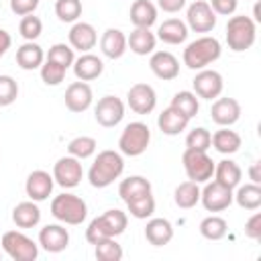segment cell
<instances>
[{
    "label": "cell",
    "instance_id": "obj_7",
    "mask_svg": "<svg viewBox=\"0 0 261 261\" xmlns=\"http://www.w3.org/2000/svg\"><path fill=\"white\" fill-rule=\"evenodd\" d=\"M0 245L12 261H35L39 257V245L20 230H6Z\"/></svg>",
    "mask_w": 261,
    "mask_h": 261
},
{
    "label": "cell",
    "instance_id": "obj_11",
    "mask_svg": "<svg viewBox=\"0 0 261 261\" xmlns=\"http://www.w3.org/2000/svg\"><path fill=\"white\" fill-rule=\"evenodd\" d=\"M200 202L208 212H222L232 204V190L216 179H208L204 190H200Z\"/></svg>",
    "mask_w": 261,
    "mask_h": 261
},
{
    "label": "cell",
    "instance_id": "obj_17",
    "mask_svg": "<svg viewBox=\"0 0 261 261\" xmlns=\"http://www.w3.org/2000/svg\"><path fill=\"white\" fill-rule=\"evenodd\" d=\"M69 45L73 51H80V53H90V49L96 47L98 43V33L96 29L90 24V22H84V20H77L73 22V27L69 29Z\"/></svg>",
    "mask_w": 261,
    "mask_h": 261
},
{
    "label": "cell",
    "instance_id": "obj_28",
    "mask_svg": "<svg viewBox=\"0 0 261 261\" xmlns=\"http://www.w3.org/2000/svg\"><path fill=\"white\" fill-rule=\"evenodd\" d=\"M130 22L135 27H143V29H151L157 22V6L151 0H135L130 4Z\"/></svg>",
    "mask_w": 261,
    "mask_h": 261
},
{
    "label": "cell",
    "instance_id": "obj_14",
    "mask_svg": "<svg viewBox=\"0 0 261 261\" xmlns=\"http://www.w3.org/2000/svg\"><path fill=\"white\" fill-rule=\"evenodd\" d=\"M126 104L137 114H151L157 106V94L149 84H135L126 92Z\"/></svg>",
    "mask_w": 261,
    "mask_h": 261
},
{
    "label": "cell",
    "instance_id": "obj_31",
    "mask_svg": "<svg viewBox=\"0 0 261 261\" xmlns=\"http://www.w3.org/2000/svg\"><path fill=\"white\" fill-rule=\"evenodd\" d=\"M241 135L237 130H230L228 126H220L212 135V147L222 155H232L241 149Z\"/></svg>",
    "mask_w": 261,
    "mask_h": 261
},
{
    "label": "cell",
    "instance_id": "obj_45",
    "mask_svg": "<svg viewBox=\"0 0 261 261\" xmlns=\"http://www.w3.org/2000/svg\"><path fill=\"white\" fill-rule=\"evenodd\" d=\"M18 98V84L12 75H0V106H10Z\"/></svg>",
    "mask_w": 261,
    "mask_h": 261
},
{
    "label": "cell",
    "instance_id": "obj_22",
    "mask_svg": "<svg viewBox=\"0 0 261 261\" xmlns=\"http://www.w3.org/2000/svg\"><path fill=\"white\" fill-rule=\"evenodd\" d=\"M73 73L80 82H92L102 75L104 61L94 53H82L77 59H73Z\"/></svg>",
    "mask_w": 261,
    "mask_h": 261
},
{
    "label": "cell",
    "instance_id": "obj_5",
    "mask_svg": "<svg viewBox=\"0 0 261 261\" xmlns=\"http://www.w3.org/2000/svg\"><path fill=\"white\" fill-rule=\"evenodd\" d=\"M257 39V22L251 16L245 14H237L230 16L226 22V45L228 49L241 53L253 47Z\"/></svg>",
    "mask_w": 261,
    "mask_h": 261
},
{
    "label": "cell",
    "instance_id": "obj_3",
    "mask_svg": "<svg viewBox=\"0 0 261 261\" xmlns=\"http://www.w3.org/2000/svg\"><path fill=\"white\" fill-rule=\"evenodd\" d=\"M222 53V45L216 37L204 35L192 43H188V47L184 49V65L200 71L204 67H208L210 63H214Z\"/></svg>",
    "mask_w": 261,
    "mask_h": 261
},
{
    "label": "cell",
    "instance_id": "obj_39",
    "mask_svg": "<svg viewBox=\"0 0 261 261\" xmlns=\"http://www.w3.org/2000/svg\"><path fill=\"white\" fill-rule=\"evenodd\" d=\"M94 255L98 261H120L122 259V247L114 239H102L94 243Z\"/></svg>",
    "mask_w": 261,
    "mask_h": 261
},
{
    "label": "cell",
    "instance_id": "obj_25",
    "mask_svg": "<svg viewBox=\"0 0 261 261\" xmlns=\"http://www.w3.org/2000/svg\"><path fill=\"white\" fill-rule=\"evenodd\" d=\"M45 61V53L43 47L37 45L35 41H24L18 49H16V65L24 71H33L37 67H41Z\"/></svg>",
    "mask_w": 261,
    "mask_h": 261
},
{
    "label": "cell",
    "instance_id": "obj_44",
    "mask_svg": "<svg viewBox=\"0 0 261 261\" xmlns=\"http://www.w3.org/2000/svg\"><path fill=\"white\" fill-rule=\"evenodd\" d=\"M18 33H20V37H22L24 41H35V39H39L41 33H43V22H41V18L35 16V14L22 16V18H20V24H18Z\"/></svg>",
    "mask_w": 261,
    "mask_h": 261
},
{
    "label": "cell",
    "instance_id": "obj_32",
    "mask_svg": "<svg viewBox=\"0 0 261 261\" xmlns=\"http://www.w3.org/2000/svg\"><path fill=\"white\" fill-rule=\"evenodd\" d=\"M232 202H237L243 210H259L261 206V186L259 184H245L237 186V192L232 194Z\"/></svg>",
    "mask_w": 261,
    "mask_h": 261
},
{
    "label": "cell",
    "instance_id": "obj_51",
    "mask_svg": "<svg viewBox=\"0 0 261 261\" xmlns=\"http://www.w3.org/2000/svg\"><path fill=\"white\" fill-rule=\"evenodd\" d=\"M249 177L253 184H261V161H253L249 167Z\"/></svg>",
    "mask_w": 261,
    "mask_h": 261
},
{
    "label": "cell",
    "instance_id": "obj_16",
    "mask_svg": "<svg viewBox=\"0 0 261 261\" xmlns=\"http://www.w3.org/2000/svg\"><path fill=\"white\" fill-rule=\"evenodd\" d=\"M63 98H65V108L69 112H75V114L86 112L94 102V94H92L90 84L88 82H80V80L67 86Z\"/></svg>",
    "mask_w": 261,
    "mask_h": 261
},
{
    "label": "cell",
    "instance_id": "obj_36",
    "mask_svg": "<svg viewBox=\"0 0 261 261\" xmlns=\"http://www.w3.org/2000/svg\"><path fill=\"white\" fill-rule=\"evenodd\" d=\"M226 232H228V222L222 216L212 214L200 222V234L208 241H220L226 237Z\"/></svg>",
    "mask_w": 261,
    "mask_h": 261
},
{
    "label": "cell",
    "instance_id": "obj_40",
    "mask_svg": "<svg viewBox=\"0 0 261 261\" xmlns=\"http://www.w3.org/2000/svg\"><path fill=\"white\" fill-rule=\"evenodd\" d=\"M82 10V0H55V14L61 22H77Z\"/></svg>",
    "mask_w": 261,
    "mask_h": 261
},
{
    "label": "cell",
    "instance_id": "obj_30",
    "mask_svg": "<svg viewBox=\"0 0 261 261\" xmlns=\"http://www.w3.org/2000/svg\"><path fill=\"white\" fill-rule=\"evenodd\" d=\"M241 177H243V169L239 167L237 161L232 159H222L218 163H214V179L230 190H234L239 184H241Z\"/></svg>",
    "mask_w": 261,
    "mask_h": 261
},
{
    "label": "cell",
    "instance_id": "obj_26",
    "mask_svg": "<svg viewBox=\"0 0 261 261\" xmlns=\"http://www.w3.org/2000/svg\"><path fill=\"white\" fill-rule=\"evenodd\" d=\"M188 31L190 29H188V24L184 20H179V18H167V20H163L159 24L155 37L159 41L167 43V45H179V43H184L188 39Z\"/></svg>",
    "mask_w": 261,
    "mask_h": 261
},
{
    "label": "cell",
    "instance_id": "obj_49",
    "mask_svg": "<svg viewBox=\"0 0 261 261\" xmlns=\"http://www.w3.org/2000/svg\"><path fill=\"white\" fill-rule=\"evenodd\" d=\"M157 6L163 10V12H179L184 6H186V0H157Z\"/></svg>",
    "mask_w": 261,
    "mask_h": 261
},
{
    "label": "cell",
    "instance_id": "obj_41",
    "mask_svg": "<svg viewBox=\"0 0 261 261\" xmlns=\"http://www.w3.org/2000/svg\"><path fill=\"white\" fill-rule=\"evenodd\" d=\"M65 71L67 69L63 65H59V63H55L51 59H45L43 65H41V80L47 86H59L65 80Z\"/></svg>",
    "mask_w": 261,
    "mask_h": 261
},
{
    "label": "cell",
    "instance_id": "obj_42",
    "mask_svg": "<svg viewBox=\"0 0 261 261\" xmlns=\"http://www.w3.org/2000/svg\"><path fill=\"white\" fill-rule=\"evenodd\" d=\"M186 147L188 149H198V151H208L212 147V133L204 126L192 128L186 137Z\"/></svg>",
    "mask_w": 261,
    "mask_h": 261
},
{
    "label": "cell",
    "instance_id": "obj_52",
    "mask_svg": "<svg viewBox=\"0 0 261 261\" xmlns=\"http://www.w3.org/2000/svg\"><path fill=\"white\" fill-rule=\"evenodd\" d=\"M0 259H2V253H0Z\"/></svg>",
    "mask_w": 261,
    "mask_h": 261
},
{
    "label": "cell",
    "instance_id": "obj_29",
    "mask_svg": "<svg viewBox=\"0 0 261 261\" xmlns=\"http://www.w3.org/2000/svg\"><path fill=\"white\" fill-rule=\"evenodd\" d=\"M12 222L18 228H35L41 222V210L37 206V202L27 200L14 206L12 210Z\"/></svg>",
    "mask_w": 261,
    "mask_h": 261
},
{
    "label": "cell",
    "instance_id": "obj_12",
    "mask_svg": "<svg viewBox=\"0 0 261 261\" xmlns=\"http://www.w3.org/2000/svg\"><path fill=\"white\" fill-rule=\"evenodd\" d=\"M186 24L194 33H210L216 27V14L206 0H196L188 6Z\"/></svg>",
    "mask_w": 261,
    "mask_h": 261
},
{
    "label": "cell",
    "instance_id": "obj_37",
    "mask_svg": "<svg viewBox=\"0 0 261 261\" xmlns=\"http://www.w3.org/2000/svg\"><path fill=\"white\" fill-rule=\"evenodd\" d=\"M200 98L194 94V92H190V90H181V92H177L173 98H171V106L173 108H177L181 114H186L188 118H194L196 114H198V110H200V102H198Z\"/></svg>",
    "mask_w": 261,
    "mask_h": 261
},
{
    "label": "cell",
    "instance_id": "obj_8",
    "mask_svg": "<svg viewBox=\"0 0 261 261\" xmlns=\"http://www.w3.org/2000/svg\"><path fill=\"white\" fill-rule=\"evenodd\" d=\"M181 163H184V171H186L188 179H192L196 184H206L214 175V161L206 151L186 147V151L181 155Z\"/></svg>",
    "mask_w": 261,
    "mask_h": 261
},
{
    "label": "cell",
    "instance_id": "obj_15",
    "mask_svg": "<svg viewBox=\"0 0 261 261\" xmlns=\"http://www.w3.org/2000/svg\"><path fill=\"white\" fill-rule=\"evenodd\" d=\"M53 186H55V179L49 171L45 169H35L29 173L27 181H24V192L29 196V200L33 202H43L51 196L53 192Z\"/></svg>",
    "mask_w": 261,
    "mask_h": 261
},
{
    "label": "cell",
    "instance_id": "obj_23",
    "mask_svg": "<svg viewBox=\"0 0 261 261\" xmlns=\"http://www.w3.org/2000/svg\"><path fill=\"white\" fill-rule=\"evenodd\" d=\"M188 122H190V118H188L186 114H181L177 108H173L171 104H169L165 110H161V114L157 116V126H159V130H161L163 135H169V137H175V135H179L181 130H186V128H188Z\"/></svg>",
    "mask_w": 261,
    "mask_h": 261
},
{
    "label": "cell",
    "instance_id": "obj_2",
    "mask_svg": "<svg viewBox=\"0 0 261 261\" xmlns=\"http://www.w3.org/2000/svg\"><path fill=\"white\" fill-rule=\"evenodd\" d=\"M126 224H128L126 212H122L118 208L106 210L100 216L90 220V224L86 228V241L90 245H94L102 239H116L118 234H122L126 230Z\"/></svg>",
    "mask_w": 261,
    "mask_h": 261
},
{
    "label": "cell",
    "instance_id": "obj_13",
    "mask_svg": "<svg viewBox=\"0 0 261 261\" xmlns=\"http://www.w3.org/2000/svg\"><path fill=\"white\" fill-rule=\"evenodd\" d=\"M192 86H194V94L202 100H216L220 94H222V88H224V82H222V75L216 71V69H200L196 73V77L192 80Z\"/></svg>",
    "mask_w": 261,
    "mask_h": 261
},
{
    "label": "cell",
    "instance_id": "obj_34",
    "mask_svg": "<svg viewBox=\"0 0 261 261\" xmlns=\"http://www.w3.org/2000/svg\"><path fill=\"white\" fill-rule=\"evenodd\" d=\"M173 200H175L177 208H184V210L194 208L200 202V188H198V184L192 181V179L181 181L175 188V192H173Z\"/></svg>",
    "mask_w": 261,
    "mask_h": 261
},
{
    "label": "cell",
    "instance_id": "obj_19",
    "mask_svg": "<svg viewBox=\"0 0 261 261\" xmlns=\"http://www.w3.org/2000/svg\"><path fill=\"white\" fill-rule=\"evenodd\" d=\"M210 118L218 126H232L241 118V104L234 98H216L210 108Z\"/></svg>",
    "mask_w": 261,
    "mask_h": 261
},
{
    "label": "cell",
    "instance_id": "obj_1",
    "mask_svg": "<svg viewBox=\"0 0 261 261\" xmlns=\"http://www.w3.org/2000/svg\"><path fill=\"white\" fill-rule=\"evenodd\" d=\"M124 171V159H122V153L120 151H112V149H106V151H100L94 159V163L90 165V171H88V181L92 188H108L110 184H114V179H118Z\"/></svg>",
    "mask_w": 261,
    "mask_h": 261
},
{
    "label": "cell",
    "instance_id": "obj_24",
    "mask_svg": "<svg viewBox=\"0 0 261 261\" xmlns=\"http://www.w3.org/2000/svg\"><path fill=\"white\" fill-rule=\"evenodd\" d=\"M155 45H157V37L155 33H151V29L135 27L126 37V47L135 55H151L155 51Z\"/></svg>",
    "mask_w": 261,
    "mask_h": 261
},
{
    "label": "cell",
    "instance_id": "obj_47",
    "mask_svg": "<svg viewBox=\"0 0 261 261\" xmlns=\"http://www.w3.org/2000/svg\"><path fill=\"white\" fill-rule=\"evenodd\" d=\"M39 6V0H10V10L16 16H27L33 14Z\"/></svg>",
    "mask_w": 261,
    "mask_h": 261
},
{
    "label": "cell",
    "instance_id": "obj_9",
    "mask_svg": "<svg viewBox=\"0 0 261 261\" xmlns=\"http://www.w3.org/2000/svg\"><path fill=\"white\" fill-rule=\"evenodd\" d=\"M53 179L57 186L65 188V190H71L75 186H80L82 177H84V167H82V161L73 155H65V157H59L53 165Z\"/></svg>",
    "mask_w": 261,
    "mask_h": 261
},
{
    "label": "cell",
    "instance_id": "obj_48",
    "mask_svg": "<svg viewBox=\"0 0 261 261\" xmlns=\"http://www.w3.org/2000/svg\"><path fill=\"white\" fill-rule=\"evenodd\" d=\"M245 234L253 241H261V212H255L245 222Z\"/></svg>",
    "mask_w": 261,
    "mask_h": 261
},
{
    "label": "cell",
    "instance_id": "obj_33",
    "mask_svg": "<svg viewBox=\"0 0 261 261\" xmlns=\"http://www.w3.org/2000/svg\"><path fill=\"white\" fill-rule=\"evenodd\" d=\"M147 192H151V181L147 177H143V175H128L118 186V196H120V200L124 204L128 200H133V198L141 196V194H147Z\"/></svg>",
    "mask_w": 261,
    "mask_h": 261
},
{
    "label": "cell",
    "instance_id": "obj_6",
    "mask_svg": "<svg viewBox=\"0 0 261 261\" xmlns=\"http://www.w3.org/2000/svg\"><path fill=\"white\" fill-rule=\"evenodd\" d=\"M151 143V130L145 122L135 120L124 126V130L118 137V151L126 157H139L147 151Z\"/></svg>",
    "mask_w": 261,
    "mask_h": 261
},
{
    "label": "cell",
    "instance_id": "obj_38",
    "mask_svg": "<svg viewBox=\"0 0 261 261\" xmlns=\"http://www.w3.org/2000/svg\"><path fill=\"white\" fill-rule=\"evenodd\" d=\"M96 149H98V141L94 137H86V135L75 137V139H71L67 143V153L73 155V157H77L80 161L92 157L96 153Z\"/></svg>",
    "mask_w": 261,
    "mask_h": 261
},
{
    "label": "cell",
    "instance_id": "obj_46",
    "mask_svg": "<svg viewBox=\"0 0 261 261\" xmlns=\"http://www.w3.org/2000/svg\"><path fill=\"white\" fill-rule=\"evenodd\" d=\"M208 4H210V8L214 10V14L230 16V14H234V10H237V6H239V0H210Z\"/></svg>",
    "mask_w": 261,
    "mask_h": 261
},
{
    "label": "cell",
    "instance_id": "obj_50",
    "mask_svg": "<svg viewBox=\"0 0 261 261\" xmlns=\"http://www.w3.org/2000/svg\"><path fill=\"white\" fill-rule=\"evenodd\" d=\"M10 45H12V37H10V33L4 31V29H0V57L6 55V51L10 49Z\"/></svg>",
    "mask_w": 261,
    "mask_h": 261
},
{
    "label": "cell",
    "instance_id": "obj_43",
    "mask_svg": "<svg viewBox=\"0 0 261 261\" xmlns=\"http://www.w3.org/2000/svg\"><path fill=\"white\" fill-rule=\"evenodd\" d=\"M45 59H51V61H55V63H59V65H63V67L67 69V67H71V65H73L75 55H73L71 45L55 43V45H51V47H49V51H47V57H45Z\"/></svg>",
    "mask_w": 261,
    "mask_h": 261
},
{
    "label": "cell",
    "instance_id": "obj_4",
    "mask_svg": "<svg viewBox=\"0 0 261 261\" xmlns=\"http://www.w3.org/2000/svg\"><path fill=\"white\" fill-rule=\"evenodd\" d=\"M51 214H53L55 220H59L63 224L77 226L88 216V204L80 196L63 192V194H59L51 200Z\"/></svg>",
    "mask_w": 261,
    "mask_h": 261
},
{
    "label": "cell",
    "instance_id": "obj_27",
    "mask_svg": "<svg viewBox=\"0 0 261 261\" xmlns=\"http://www.w3.org/2000/svg\"><path fill=\"white\" fill-rule=\"evenodd\" d=\"M145 239L153 247H163L173 239V226L167 218H149L145 226Z\"/></svg>",
    "mask_w": 261,
    "mask_h": 261
},
{
    "label": "cell",
    "instance_id": "obj_10",
    "mask_svg": "<svg viewBox=\"0 0 261 261\" xmlns=\"http://www.w3.org/2000/svg\"><path fill=\"white\" fill-rule=\"evenodd\" d=\"M94 118L104 128H112V126L120 124L124 118V102L110 94L102 96L98 100V104L94 106Z\"/></svg>",
    "mask_w": 261,
    "mask_h": 261
},
{
    "label": "cell",
    "instance_id": "obj_35",
    "mask_svg": "<svg viewBox=\"0 0 261 261\" xmlns=\"http://www.w3.org/2000/svg\"><path fill=\"white\" fill-rule=\"evenodd\" d=\"M126 208H128V214H130L133 218L147 220V218H151L153 212H155V198H153L151 192L141 194V196L128 200V202H126Z\"/></svg>",
    "mask_w": 261,
    "mask_h": 261
},
{
    "label": "cell",
    "instance_id": "obj_18",
    "mask_svg": "<svg viewBox=\"0 0 261 261\" xmlns=\"http://www.w3.org/2000/svg\"><path fill=\"white\" fill-rule=\"evenodd\" d=\"M149 67L163 82H171L179 75V61L169 51H153L149 59Z\"/></svg>",
    "mask_w": 261,
    "mask_h": 261
},
{
    "label": "cell",
    "instance_id": "obj_20",
    "mask_svg": "<svg viewBox=\"0 0 261 261\" xmlns=\"http://www.w3.org/2000/svg\"><path fill=\"white\" fill-rule=\"evenodd\" d=\"M39 245L47 253H61L69 245V232L61 224H45L39 230Z\"/></svg>",
    "mask_w": 261,
    "mask_h": 261
},
{
    "label": "cell",
    "instance_id": "obj_21",
    "mask_svg": "<svg viewBox=\"0 0 261 261\" xmlns=\"http://www.w3.org/2000/svg\"><path fill=\"white\" fill-rule=\"evenodd\" d=\"M126 35L120 29H106L100 37V51L108 59H120L126 53Z\"/></svg>",
    "mask_w": 261,
    "mask_h": 261
}]
</instances>
